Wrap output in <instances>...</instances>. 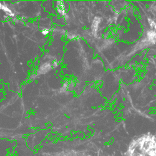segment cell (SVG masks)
I'll return each instance as SVG.
<instances>
[{"label": "cell", "instance_id": "6da1fadb", "mask_svg": "<svg viewBox=\"0 0 156 156\" xmlns=\"http://www.w3.org/2000/svg\"><path fill=\"white\" fill-rule=\"evenodd\" d=\"M43 156H90L84 151L76 150H64L55 152H46Z\"/></svg>", "mask_w": 156, "mask_h": 156}, {"label": "cell", "instance_id": "7a4b0ae2", "mask_svg": "<svg viewBox=\"0 0 156 156\" xmlns=\"http://www.w3.org/2000/svg\"><path fill=\"white\" fill-rule=\"evenodd\" d=\"M55 8L60 16H64L67 14L66 4L63 1H58L55 3Z\"/></svg>", "mask_w": 156, "mask_h": 156}, {"label": "cell", "instance_id": "3957f363", "mask_svg": "<svg viewBox=\"0 0 156 156\" xmlns=\"http://www.w3.org/2000/svg\"><path fill=\"white\" fill-rule=\"evenodd\" d=\"M0 10H2L4 11L5 13L9 17H14L15 16V13L12 11L7 6V5L5 3H2L0 2Z\"/></svg>", "mask_w": 156, "mask_h": 156}, {"label": "cell", "instance_id": "277c9868", "mask_svg": "<svg viewBox=\"0 0 156 156\" xmlns=\"http://www.w3.org/2000/svg\"><path fill=\"white\" fill-rule=\"evenodd\" d=\"M50 33V30L48 29V28H44L42 30L41 33L44 35V36H47L49 33Z\"/></svg>", "mask_w": 156, "mask_h": 156}]
</instances>
